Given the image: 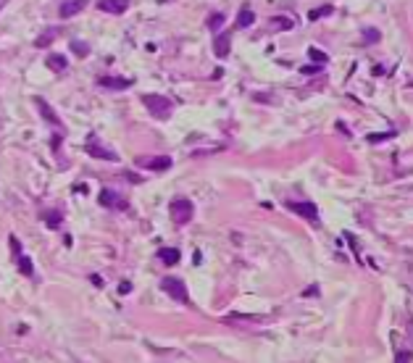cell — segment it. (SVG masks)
Returning <instances> with one entry per match:
<instances>
[{
	"label": "cell",
	"mask_w": 413,
	"mask_h": 363,
	"mask_svg": "<svg viewBox=\"0 0 413 363\" xmlns=\"http://www.w3.org/2000/svg\"><path fill=\"white\" fill-rule=\"evenodd\" d=\"M55 35H58V29H48L45 35H40V37H37V40H35V45H37V48H48V45L55 40Z\"/></svg>",
	"instance_id": "obj_18"
},
{
	"label": "cell",
	"mask_w": 413,
	"mask_h": 363,
	"mask_svg": "<svg viewBox=\"0 0 413 363\" xmlns=\"http://www.w3.org/2000/svg\"><path fill=\"white\" fill-rule=\"evenodd\" d=\"M289 211L300 213V216H305L308 221L319 224V208H316V203H311V200H303V203H287Z\"/></svg>",
	"instance_id": "obj_5"
},
{
	"label": "cell",
	"mask_w": 413,
	"mask_h": 363,
	"mask_svg": "<svg viewBox=\"0 0 413 363\" xmlns=\"http://www.w3.org/2000/svg\"><path fill=\"white\" fill-rule=\"evenodd\" d=\"M332 5H321V8H313L311 14H308V18H311V21H319V18H324V16H329L332 14Z\"/></svg>",
	"instance_id": "obj_19"
},
{
	"label": "cell",
	"mask_w": 413,
	"mask_h": 363,
	"mask_svg": "<svg viewBox=\"0 0 413 363\" xmlns=\"http://www.w3.org/2000/svg\"><path fill=\"white\" fill-rule=\"evenodd\" d=\"M411 358H413V355L408 353V350H405V353H397V355H395V361H397V363H408Z\"/></svg>",
	"instance_id": "obj_27"
},
{
	"label": "cell",
	"mask_w": 413,
	"mask_h": 363,
	"mask_svg": "<svg viewBox=\"0 0 413 363\" xmlns=\"http://www.w3.org/2000/svg\"><path fill=\"white\" fill-rule=\"evenodd\" d=\"M42 221H45V226H50V229H58L61 221H63V216H61V211H45Z\"/></svg>",
	"instance_id": "obj_15"
},
{
	"label": "cell",
	"mask_w": 413,
	"mask_h": 363,
	"mask_svg": "<svg viewBox=\"0 0 413 363\" xmlns=\"http://www.w3.org/2000/svg\"><path fill=\"white\" fill-rule=\"evenodd\" d=\"M129 290H132V284H129V282H121V284H119V292H121V295H126Z\"/></svg>",
	"instance_id": "obj_28"
},
{
	"label": "cell",
	"mask_w": 413,
	"mask_h": 363,
	"mask_svg": "<svg viewBox=\"0 0 413 363\" xmlns=\"http://www.w3.org/2000/svg\"><path fill=\"white\" fill-rule=\"evenodd\" d=\"M271 27H274V29H292V21H289V18L276 16V18H271Z\"/></svg>",
	"instance_id": "obj_24"
},
{
	"label": "cell",
	"mask_w": 413,
	"mask_h": 363,
	"mask_svg": "<svg viewBox=\"0 0 413 363\" xmlns=\"http://www.w3.org/2000/svg\"><path fill=\"white\" fill-rule=\"evenodd\" d=\"M156 258L163 266H174V263H179V258H182V253H179L177 248H161L158 253H156Z\"/></svg>",
	"instance_id": "obj_12"
},
{
	"label": "cell",
	"mask_w": 413,
	"mask_h": 363,
	"mask_svg": "<svg viewBox=\"0 0 413 363\" xmlns=\"http://www.w3.org/2000/svg\"><path fill=\"white\" fill-rule=\"evenodd\" d=\"M143 103H145V108L150 111L156 119H169L171 116V111H174V103L166 98V95H156V92H147V95H143Z\"/></svg>",
	"instance_id": "obj_1"
},
{
	"label": "cell",
	"mask_w": 413,
	"mask_h": 363,
	"mask_svg": "<svg viewBox=\"0 0 413 363\" xmlns=\"http://www.w3.org/2000/svg\"><path fill=\"white\" fill-rule=\"evenodd\" d=\"M16 261H18V271H21L24 276H32V274H35V269H32V261H29L27 255H21V253H18Z\"/></svg>",
	"instance_id": "obj_17"
},
{
	"label": "cell",
	"mask_w": 413,
	"mask_h": 363,
	"mask_svg": "<svg viewBox=\"0 0 413 363\" xmlns=\"http://www.w3.org/2000/svg\"><path fill=\"white\" fill-rule=\"evenodd\" d=\"M58 147H61V134H55V137H53V150H58Z\"/></svg>",
	"instance_id": "obj_29"
},
{
	"label": "cell",
	"mask_w": 413,
	"mask_h": 363,
	"mask_svg": "<svg viewBox=\"0 0 413 363\" xmlns=\"http://www.w3.org/2000/svg\"><path fill=\"white\" fill-rule=\"evenodd\" d=\"M72 50L79 58H85V55H90V45L87 42H82V40H72Z\"/></svg>",
	"instance_id": "obj_21"
},
{
	"label": "cell",
	"mask_w": 413,
	"mask_h": 363,
	"mask_svg": "<svg viewBox=\"0 0 413 363\" xmlns=\"http://www.w3.org/2000/svg\"><path fill=\"white\" fill-rule=\"evenodd\" d=\"M45 63H48V69H53V71H66V66H69L66 55H61V53H50Z\"/></svg>",
	"instance_id": "obj_14"
},
{
	"label": "cell",
	"mask_w": 413,
	"mask_h": 363,
	"mask_svg": "<svg viewBox=\"0 0 413 363\" xmlns=\"http://www.w3.org/2000/svg\"><path fill=\"white\" fill-rule=\"evenodd\" d=\"M300 74H305V76L321 74V66H319V63H313V66H303V69H300Z\"/></svg>",
	"instance_id": "obj_26"
},
{
	"label": "cell",
	"mask_w": 413,
	"mask_h": 363,
	"mask_svg": "<svg viewBox=\"0 0 413 363\" xmlns=\"http://www.w3.org/2000/svg\"><path fill=\"white\" fill-rule=\"evenodd\" d=\"M98 8L106 11V14L121 16V14L129 8V0H98Z\"/></svg>",
	"instance_id": "obj_10"
},
{
	"label": "cell",
	"mask_w": 413,
	"mask_h": 363,
	"mask_svg": "<svg viewBox=\"0 0 413 363\" xmlns=\"http://www.w3.org/2000/svg\"><path fill=\"white\" fill-rule=\"evenodd\" d=\"M137 163L143 168H150V171H166V168H171V158L169 155H156V158H137Z\"/></svg>",
	"instance_id": "obj_7"
},
{
	"label": "cell",
	"mask_w": 413,
	"mask_h": 363,
	"mask_svg": "<svg viewBox=\"0 0 413 363\" xmlns=\"http://www.w3.org/2000/svg\"><path fill=\"white\" fill-rule=\"evenodd\" d=\"M395 137V132H374V134H369V142H387V140H392Z\"/></svg>",
	"instance_id": "obj_23"
},
{
	"label": "cell",
	"mask_w": 413,
	"mask_h": 363,
	"mask_svg": "<svg viewBox=\"0 0 413 363\" xmlns=\"http://www.w3.org/2000/svg\"><path fill=\"white\" fill-rule=\"evenodd\" d=\"M87 3H90V0H66V3L58 8V16H61V18H72V16L79 14V11H85Z\"/></svg>",
	"instance_id": "obj_8"
},
{
	"label": "cell",
	"mask_w": 413,
	"mask_h": 363,
	"mask_svg": "<svg viewBox=\"0 0 413 363\" xmlns=\"http://www.w3.org/2000/svg\"><path fill=\"white\" fill-rule=\"evenodd\" d=\"M253 21H255V14H253V11H250V8H242L240 14H237V27H240V29L250 27V24H253Z\"/></svg>",
	"instance_id": "obj_16"
},
{
	"label": "cell",
	"mask_w": 413,
	"mask_h": 363,
	"mask_svg": "<svg viewBox=\"0 0 413 363\" xmlns=\"http://www.w3.org/2000/svg\"><path fill=\"white\" fill-rule=\"evenodd\" d=\"M192 213H195V205H192V200L187 198H174L171 200V221L177 226H184L192 221Z\"/></svg>",
	"instance_id": "obj_2"
},
{
	"label": "cell",
	"mask_w": 413,
	"mask_h": 363,
	"mask_svg": "<svg viewBox=\"0 0 413 363\" xmlns=\"http://www.w3.org/2000/svg\"><path fill=\"white\" fill-rule=\"evenodd\" d=\"M211 76H214V79H221V76H224V69H216V71H214V74H211Z\"/></svg>",
	"instance_id": "obj_30"
},
{
	"label": "cell",
	"mask_w": 413,
	"mask_h": 363,
	"mask_svg": "<svg viewBox=\"0 0 413 363\" xmlns=\"http://www.w3.org/2000/svg\"><path fill=\"white\" fill-rule=\"evenodd\" d=\"M379 29H374V27H369V29H363V42L366 45H374V42H379Z\"/></svg>",
	"instance_id": "obj_22"
},
{
	"label": "cell",
	"mask_w": 413,
	"mask_h": 363,
	"mask_svg": "<svg viewBox=\"0 0 413 363\" xmlns=\"http://www.w3.org/2000/svg\"><path fill=\"white\" fill-rule=\"evenodd\" d=\"M98 84H100V87H111V90H126V87H132V79H119V76H100Z\"/></svg>",
	"instance_id": "obj_13"
},
{
	"label": "cell",
	"mask_w": 413,
	"mask_h": 363,
	"mask_svg": "<svg viewBox=\"0 0 413 363\" xmlns=\"http://www.w3.org/2000/svg\"><path fill=\"white\" fill-rule=\"evenodd\" d=\"M224 24V14H214V16H208V27L211 29H218Z\"/></svg>",
	"instance_id": "obj_25"
},
{
	"label": "cell",
	"mask_w": 413,
	"mask_h": 363,
	"mask_svg": "<svg viewBox=\"0 0 413 363\" xmlns=\"http://www.w3.org/2000/svg\"><path fill=\"white\" fill-rule=\"evenodd\" d=\"M161 290H163L169 297H174L177 303H190V295H187L184 282L177 279V276H163V279H161Z\"/></svg>",
	"instance_id": "obj_3"
},
{
	"label": "cell",
	"mask_w": 413,
	"mask_h": 363,
	"mask_svg": "<svg viewBox=\"0 0 413 363\" xmlns=\"http://www.w3.org/2000/svg\"><path fill=\"white\" fill-rule=\"evenodd\" d=\"M5 3H8V0H0V11H3V5H5Z\"/></svg>",
	"instance_id": "obj_32"
},
{
	"label": "cell",
	"mask_w": 413,
	"mask_h": 363,
	"mask_svg": "<svg viewBox=\"0 0 413 363\" xmlns=\"http://www.w3.org/2000/svg\"><path fill=\"white\" fill-rule=\"evenodd\" d=\"M35 106H37V111L42 113V119L48 121V124H55V127H61V119H58V116H55V111H53V108H50V106H48V103H45L42 98H35Z\"/></svg>",
	"instance_id": "obj_11"
},
{
	"label": "cell",
	"mask_w": 413,
	"mask_h": 363,
	"mask_svg": "<svg viewBox=\"0 0 413 363\" xmlns=\"http://www.w3.org/2000/svg\"><path fill=\"white\" fill-rule=\"evenodd\" d=\"M92 284H95V287H103V279H100V276H98V274H95V276H92Z\"/></svg>",
	"instance_id": "obj_31"
},
{
	"label": "cell",
	"mask_w": 413,
	"mask_h": 363,
	"mask_svg": "<svg viewBox=\"0 0 413 363\" xmlns=\"http://www.w3.org/2000/svg\"><path fill=\"white\" fill-rule=\"evenodd\" d=\"M85 147H87V153L92 155V158H100V161H119V155H116L113 150H108V147L98 145V140H95V137H90Z\"/></svg>",
	"instance_id": "obj_6"
},
{
	"label": "cell",
	"mask_w": 413,
	"mask_h": 363,
	"mask_svg": "<svg viewBox=\"0 0 413 363\" xmlns=\"http://www.w3.org/2000/svg\"><path fill=\"white\" fill-rule=\"evenodd\" d=\"M98 203L103 205V208H119V211H124L126 208V200L119 195V192H113V190H100V195H98Z\"/></svg>",
	"instance_id": "obj_4"
},
{
	"label": "cell",
	"mask_w": 413,
	"mask_h": 363,
	"mask_svg": "<svg viewBox=\"0 0 413 363\" xmlns=\"http://www.w3.org/2000/svg\"><path fill=\"white\" fill-rule=\"evenodd\" d=\"M308 55H311V61L319 63V66H324V63L329 61L326 53H324V50H319V48H308Z\"/></svg>",
	"instance_id": "obj_20"
},
{
	"label": "cell",
	"mask_w": 413,
	"mask_h": 363,
	"mask_svg": "<svg viewBox=\"0 0 413 363\" xmlns=\"http://www.w3.org/2000/svg\"><path fill=\"white\" fill-rule=\"evenodd\" d=\"M229 50H232V32H221V35H216V40H214L216 58H227Z\"/></svg>",
	"instance_id": "obj_9"
}]
</instances>
